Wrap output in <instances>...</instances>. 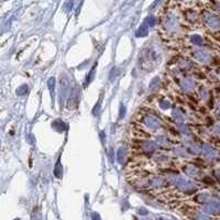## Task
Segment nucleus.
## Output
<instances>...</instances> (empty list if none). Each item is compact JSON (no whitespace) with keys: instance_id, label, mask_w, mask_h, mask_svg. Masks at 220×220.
Masks as SVG:
<instances>
[{"instance_id":"obj_2","label":"nucleus","mask_w":220,"mask_h":220,"mask_svg":"<svg viewBox=\"0 0 220 220\" xmlns=\"http://www.w3.org/2000/svg\"><path fill=\"white\" fill-rule=\"evenodd\" d=\"M158 220H168V219H166V218H164V217H160Z\"/></svg>"},{"instance_id":"obj_1","label":"nucleus","mask_w":220,"mask_h":220,"mask_svg":"<svg viewBox=\"0 0 220 220\" xmlns=\"http://www.w3.org/2000/svg\"><path fill=\"white\" fill-rule=\"evenodd\" d=\"M92 218H94V220H99V217H98V215H96V214L92 215Z\"/></svg>"}]
</instances>
